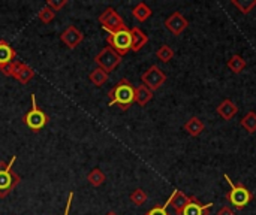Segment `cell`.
Returning a JSON list of instances; mask_svg holds the SVG:
<instances>
[{"instance_id": "cell-1", "label": "cell", "mask_w": 256, "mask_h": 215, "mask_svg": "<svg viewBox=\"0 0 256 215\" xmlns=\"http://www.w3.org/2000/svg\"><path fill=\"white\" fill-rule=\"evenodd\" d=\"M108 97H110V106L118 105L123 111H128L129 106L135 102V87L129 82V79L123 78L108 93Z\"/></svg>"}, {"instance_id": "cell-2", "label": "cell", "mask_w": 256, "mask_h": 215, "mask_svg": "<svg viewBox=\"0 0 256 215\" xmlns=\"http://www.w3.org/2000/svg\"><path fill=\"white\" fill-rule=\"evenodd\" d=\"M16 160V156H12L9 163L0 162V199L6 198L21 181L20 175L14 172V163Z\"/></svg>"}, {"instance_id": "cell-3", "label": "cell", "mask_w": 256, "mask_h": 215, "mask_svg": "<svg viewBox=\"0 0 256 215\" xmlns=\"http://www.w3.org/2000/svg\"><path fill=\"white\" fill-rule=\"evenodd\" d=\"M225 180L228 181V184L231 186V192L226 193V201L234 205L236 210H243L248 204H250V201L254 199V195L249 189H246L244 184L238 183V184H234L232 180L225 175Z\"/></svg>"}, {"instance_id": "cell-4", "label": "cell", "mask_w": 256, "mask_h": 215, "mask_svg": "<svg viewBox=\"0 0 256 215\" xmlns=\"http://www.w3.org/2000/svg\"><path fill=\"white\" fill-rule=\"evenodd\" d=\"M108 46H111L120 57L126 55L132 49V36L130 30H120L116 33H108L106 36Z\"/></svg>"}, {"instance_id": "cell-5", "label": "cell", "mask_w": 256, "mask_h": 215, "mask_svg": "<svg viewBox=\"0 0 256 215\" xmlns=\"http://www.w3.org/2000/svg\"><path fill=\"white\" fill-rule=\"evenodd\" d=\"M22 121L26 123V126L30 130H34V132L44 129L45 124L48 123L46 114L42 109H39L38 105H36V96L34 94H32V109L22 117Z\"/></svg>"}, {"instance_id": "cell-6", "label": "cell", "mask_w": 256, "mask_h": 215, "mask_svg": "<svg viewBox=\"0 0 256 215\" xmlns=\"http://www.w3.org/2000/svg\"><path fill=\"white\" fill-rule=\"evenodd\" d=\"M99 22L102 24V27L108 31V33H116L120 30H128V25L124 24L123 18L112 9V7H106L100 16H99Z\"/></svg>"}, {"instance_id": "cell-7", "label": "cell", "mask_w": 256, "mask_h": 215, "mask_svg": "<svg viewBox=\"0 0 256 215\" xmlns=\"http://www.w3.org/2000/svg\"><path fill=\"white\" fill-rule=\"evenodd\" d=\"M94 61L99 64L100 69H104L106 73L112 72L122 61V57L111 48V46H105L100 49V52L94 57Z\"/></svg>"}, {"instance_id": "cell-8", "label": "cell", "mask_w": 256, "mask_h": 215, "mask_svg": "<svg viewBox=\"0 0 256 215\" xmlns=\"http://www.w3.org/2000/svg\"><path fill=\"white\" fill-rule=\"evenodd\" d=\"M141 81H142V84H144L148 90L154 91V90H159V88L165 84L166 75H165L156 64H153V66H150V67L141 75Z\"/></svg>"}, {"instance_id": "cell-9", "label": "cell", "mask_w": 256, "mask_h": 215, "mask_svg": "<svg viewBox=\"0 0 256 215\" xmlns=\"http://www.w3.org/2000/svg\"><path fill=\"white\" fill-rule=\"evenodd\" d=\"M188 25H189V21L180 12H174L165 19V27L176 36L182 34L188 28Z\"/></svg>"}, {"instance_id": "cell-10", "label": "cell", "mask_w": 256, "mask_h": 215, "mask_svg": "<svg viewBox=\"0 0 256 215\" xmlns=\"http://www.w3.org/2000/svg\"><path fill=\"white\" fill-rule=\"evenodd\" d=\"M212 208H213V204L202 205L195 196H190V202L178 215H208Z\"/></svg>"}, {"instance_id": "cell-11", "label": "cell", "mask_w": 256, "mask_h": 215, "mask_svg": "<svg viewBox=\"0 0 256 215\" xmlns=\"http://www.w3.org/2000/svg\"><path fill=\"white\" fill-rule=\"evenodd\" d=\"M60 39L63 40V43H64L68 48L74 49V48H76V46L82 42L84 36H82V33H81L75 25H69V27L62 33Z\"/></svg>"}, {"instance_id": "cell-12", "label": "cell", "mask_w": 256, "mask_h": 215, "mask_svg": "<svg viewBox=\"0 0 256 215\" xmlns=\"http://www.w3.org/2000/svg\"><path fill=\"white\" fill-rule=\"evenodd\" d=\"M189 202H190V196H186V195H184L183 192H180V190H174V193L171 195V198L166 201V204H165L164 207H165V208L172 207V208L176 210L177 215H178L183 210H184V207H186Z\"/></svg>"}, {"instance_id": "cell-13", "label": "cell", "mask_w": 256, "mask_h": 215, "mask_svg": "<svg viewBox=\"0 0 256 215\" xmlns=\"http://www.w3.org/2000/svg\"><path fill=\"white\" fill-rule=\"evenodd\" d=\"M218 114H219L224 120L230 121V120H232V118L238 114V108H237V105H236L232 100L225 99V100H222V103L218 106Z\"/></svg>"}, {"instance_id": "cell-14", "label": "cell", "mask_w": 256, "mask_h": 215, "mask_svg": "<svg viewBox=\"0 0 256 215\" xmlns=\"http://www.w3.org/2000/svg\"><path fill=\"white\" fill-rule=\"evenodd\" d=\"M33 76H34V70H33L28 64L18 61V67H16V72H15L14 78H15L20 84H27Z\"/></svg>"}, {"instance_id": "cell-15", "label": "cell", "mask_w": 256, "mask_h": 215, "mask_svg": "<svg viewBox=\"0 0 256 215\" xmlns=\"http://www.w3.org/2000/svg\"><path fill=\"white\" fill-rule=\"evenodd\" d=\"M130 36H132V51L135 52H138L148 42V36L138 27H134L130 30Z\"/></svg>"}, {"instance_id": "cell-16", "label": "cell", "mask_w": 256, "mask_h": 215, "mask_svg": "<svg viewBox=\"0 0 256 215\" xmlns=\"http://www.w3.org/2000/svg\"><path fill=\"white\" fill-rule=\"evenodd\" d=\"M204 123L198 118V117H192L190 120H188L183 126V129L190 135V136H200L204 132Z\"/></svg>"}, {"instance_id": "cell-17", "label": "cell", "mask_w": 256, "mask_h": 215, "mask_svg": "<svg viewBox=\"0 0 256 215\" xmlns=\"http://www.w3.org/2000/svg\"><path fill=\"white\" fill-rule=\"evenodd\" d=\"M152 97H153V91L148 90L144 84H141L135 88V102L140 106H146L152 100Z\"/></svg>"}, {"instance_id": "cell-18", "label": "cell", "mask_w": 256, "mask_h": 215, "mask_svg": "<svg viewBox=\"0 0 256 215\" xmlns=\"http://www.w3.org/2000/svg\"><path fill=\"white\" fill-rule=\"evenodd\" d=\"M15 58V51L14 48L6 42V40H0V66L12 63Z\"/></svg>"}, {"instance_id": "cell-19", "label": "cell", "mask_w": 256, "mask_h": 215, "mask_svg": "<svg viewBox=\"0 0 256 215\" xmlns=\"http://www.w3.org/2000/svg\"><path fill=\"white\" fill-rule=\"evenodd\" d=\"M228 69L234 73H242L244 69H246V60L238 55V54H234L230 60H228Z\"/></svg>"}, {"instance_id": "cell-20", "label": "cell", "mask_w": 256, "mask_h": 215, "mask_svg": "<svg viewBox=\"0 0 256 215\" xmlns=\"http://www.w3.org/2000/svg\"><path fill=\"white\" fill-rule=\"evenodd\" d=\"M132 13H134V16L138 19V21H146V19H148L150 16H152V9L144 3V1H140L135 7H134V10H132Z\"/></svg>"}, {"instance_id": "cell-21", "label": "cell", "mask_w": 256, "mask_h": 215, "mask_svg": "<svg viewBox=\"0 0 256 215\" xmlns=\"http://www.w3.org/2000/svg\"><path fill=\"white\" fill-rule=\"evenodd\" d=\"M88 79L92 81V84H93V85H96V87H102V85L108 81V73H106L104 69L96 67L94 70H92V72H90Z\"/></svg>"}, {"instance_id": "cell-22", "label": "cell", "mask_w": 256, "mask_h": 215, "mask_svg": "<svg viewBox=\"0 0 256 215\" xmlns=\"http://www.w3.org/2000/svg\"><path fill=\"white\" fill-rule=\"evenodd\" d=\"M240 124H242V127H243L246 132H249V133H255L256 132V114L255 112H254V111H250L249 114H246V115L242 118Z\"/></svg>"}, {"instance_id": "cell-23", "label": "cell", "mask_w": 256, "mask_h": 215, "mask_svg": "<svg viewBox=\"0 0 256 215\" xmlns=\"http://www.w3.org/2000/svg\"><path fill=\"white\" fill-rule=\"evenodd\" d=\"M105 180H106V177H105V174L100 171V169H93L88 175H87V181L93 186V187H99V186H102L104 183H105Z\"/></svg>"}, {"instance_id": "cell-24", "label": "cell", "mask_w": 256, "mask_h": 215, "mask_svg": "<svg viewBox=\"0 0 256 215\" xmlns=\"http://www.w3.org/2000/svg\"><path fill=\"white\" fill-rule=\"evenodd\" d=\"M156 57L164 61V63H168L170 60H172L174 57V49L170 46V45H162L158 51H156Z\"/></svg>"}, {"instance_id": "cell-25", "label": "cell", "mask_w": 256, "mask_h": 215, "mask_svg": "<svg viewBox=\"0 0 256 215\" xmlns=\"http://www.w3.org/2000/svg\"><path fill=\"white\" fill-rule=\"evenodd\" d=\"M232 4L238 7L242 13H249L256 6V0H232Z\"/></svg>"}, {"instance_id": "cell-26", "label": "cell", "mask_w": 256, "mask_h": 215, "mask_svg": "<svg viewBox=\"0 0 256 215\" xmlns=\"http://www.w3.org/2000/svg\"><path fill=\"white\" fill-rule=\"evenodd\" d=\"M130 202L136 207H141L147 202V195L142 189H136L134 190V193L130 195Z\"/></svg>"}, {"instance_id": "cell-27", "label": "cell", "mask_w": 256, "mask_h": 215, "mask_svg": "<svg viewBox=\"0 0 256 215\" xmlns=\"http://www.w3.org/2000/svg\"><path fill=\"white\" fill-rule=\"evenodd\" d=\"M54 16H56V12H54L52 9H50L48 6H44V7L39 10V13H38V18H39L44 24L51 22V21L54 19Z\"/></svg>"}, {"instance_id": "cell-28", "label": "cell", "mask_w": 256, "mask_h": 215, "mask_svg": "<svg viewBox=\"0 0 256 215\" xmlns=\"http://www.w3.org/2000/svg\"><path fill=\"white\" fill-rule=\"evenodd\" d=\"M16 67H18V61H12V63H8V64L0 66V72L4 76H12L14 78V75L16 72Z\"/></svg>"}, {"instance_id": "cell-29", "label": "cell", "mask_w": 256, "mask_h": 215, "mask_svg": "<svg viewBox=\"0 0 256 215\" xmlns=\"http://www.w3.org/2000/svg\"><path fill=\"white\" fill-rule=\"evenodd\" d=\"M68 4V0H48L46 1V6L50 7V9H52L54 12H57V10H60L62 7H64Z\"/></svg>"}, {"instance_id": "cell-30", "label": "cell", "mask_w": 256, "mask_h": 215, "mask_svg": "<svg viewBox=\"0 0 256 215\" xmlns=\"http://www.w3.org/2000/svg\"><path fill=\"white\" fill-rule=\"evenodd\" d=\"M146 215H170L168 214V211H166V208L165 207H154V208H152L148 213Z\"/></svg>"}, {"instance_id": "cell-31", "label": "cell", "mask_w": 256, "mask_h": 215, "mask_svg": "<svg viewBox=\"0 0 256 215\" xmlns=\"http://www.w3.org/2000/svg\"><path fill=\"white\" fill-rule=\"evenodd\" d=\"M216 215H236V214H234V211H232L230 207H222V208L218 211V214Z\"/></svg>"}, {"instance_id": "cell-32", "label": "cell", "mask_w": 256, "mask_h": 215, "mask_svg": "<svg viewBox=\"0 0 256 215\" xmlns=\"http://www.w3.org/2000/svg\"><path fill=\"white\" fill-rule=\"evenodd\" d=\"M72 201H74V192H70V193H69V198H68V202H66V208H64V214H63V215H69V210H70Z\"/></svg>"}, {"instance_id": "cell-33", "label": "cell", "mask_w": 256, "mask_h": 215, "mask_svg": "<svg viewBox=\"0 0 256 215\" xmlns=\"http://www.w3.org/2000/svg\"><path fill=\"white\" fill-rule=\"evenodd\" d=\"M105 215H118V214H116L114 211H110V213H106V214H105Z\"/></svg>"}]
</instances>
